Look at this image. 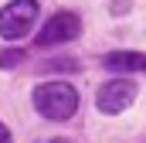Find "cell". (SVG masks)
Segmentation results:
<instances>
[{"instance_id": "cell-6", "label": "cell", "mask_w": 146, "mask_h": 143, "mask_svg": "<svg viewBox=\"0 0 146 143\" xmlns=\"http://www.w3.org/2000/svg\"><path fill=\"white\" fill-rule=\"evenodd\" d=\"M24 58H27V51H21V48H7V51H0V68H17Z\"/></svg>"}, {"instance_id": "cell-1", "label": "cell", "mask_w": 146, "mask_h": 143, "mask_svg": "<svg viewBox=\"0 0 146 143\" xmlns=\"http://www.w3.org/2000/svg\"><path fill=\"white\" fill-rule=\"evenodd\" d=\"M31 102H34V109L44 119L61 123V119H72L78 112V92L68 82H41L31 92Z\"/></svg>"}, {"instance_id": "cell-3", "label": "cell", "mask_w": 146, "mask_h": 143, "mask_svg": "<svg viewBox=\"0 0 146 143\" xmlns=\"http://www.w3.org/2000/svg\"><path fill=\"white\" fill-rule=\"evenodd\" d=\"M133 102H136V82H129V78H109L95 92V106L106 116H115V112L129 109Z\"/></svg>"}, {"instance_id": "cell-2", "label": "cell", "mask_w": 146, "mask_h": 143, "mask_svg": "<svg viewBox=\"0 0 146 143\" xmlns=\"http://www.w3.org/2000/svg\"><path fill=\"white\" fill-rule=\"evenodd\" d=\"M34 21H37V0H10L0 10V37H7V41L27 37Z\"/></svg>"}, {"instance_id": "cell-7", "label": "cell", "mask_w": 146, "mask_h": 143, "mask_svg": "<svg viewBox=\"0 0 146 143\" xmlns=\"http://www.w3.org/2000/svg\"><path fill=\"white\" fill-rule=\"evenodd\" d=\"M0 143H14V136H10V130L0 123Z\"/></svg>"}, {"instance_id": "cell-5", "label": "cell", "mask_w": 146, "mask_h": 143, "mask_svg": "<svg viewBox=\"0 0 146 143\" xmlns=\"http://www.w3.org/2000/svg\"><path fill=\"white\" fill-rule=\"evenodd\" d=\"M102 65L109 72H146V55L139 51H112L102 58Z\"/></svg>"}, {"instance_id": "cell-4", "label": "cell", "mask_w": 146, "mask_h": 143, "mask_svg": "<svg viewBox=\"0 0 146 143\" xmlns=\"http://www.w3.org/2000/svg\"><path fill=\"white\" fill-rule=\"evenodd\" d=\"M82 34V17L72 14V10H61V14H54L44 27H41V34H37V44L41 48H51V44H65V41H72V37Z\"/></svg>"}]
</instances>
